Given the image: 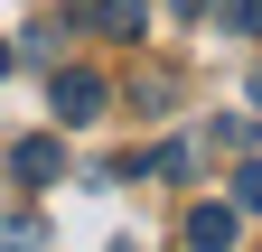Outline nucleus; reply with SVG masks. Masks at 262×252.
Segmentation results:
<instances>
[{"mask_svg": "<svg viewBox=\"0 0 262 252\" xmlns=\"http://www.w3.org/2000/svg\"><path fill=\"white\" fill-rule=\"evenodd\" d=\"M47 103H56V121H103V103H113V84L94 75V66H56V84H47Z\"/></svg>", "mask_w": 262, "mask_h": 252, "instance_id": "obj_1", "label": "nucleus"}, {"mask_svg": "<svg viewBox=\"0 0 262 252\" xmlns=\"http://www.w3.org/2000/svg\"><path fill=\"white\" fill-rule=\"evenodd\" d=\"M10 178H19V187H56V178H66V149H56L47 131L19 140V149H10Z\"/></svg>", "mask_w": 262, "mask_h": 252, "instance_id": "obj_2", "label": "nucleus"}, {"mask_svg": "<svg viewBox=\"0 0 262 252\" xmlns=\"http://www.w3.org/2000/svg\"><path fill=\"white\" fill-rule=\"evenodd\" d=\"M196 252H225V243H234V206H187V224H178Z\"/></svg>", "mask_w": 262, "mask_h": 252, "instance_id": "obj_3", "label": "nucleus"}, {"mask_svg": "<svg viewBox=\"0 0 262 252\" xmlns=\"http://www.w3.org/2000/svg\"><path fill=\"white\" fill-rule=\"evenodd\" d=\"M94 28H103V38H141V28H150V0H94Z\"/></svg>", "mask_w": 262, "mask_h": 252, "instance_id": "obj_4", "label": "nucleus"}, {"mask_svg": "<svg viewBox=\"0 0 262 252\" xmlns=\"http://www.w3.org/2000/svg\"><path fill=\"white\" fill-rule=\"evenodd\" d=\"M234 206H244V215H262V159H244V168H234Z\"/></svg>", "mask_w": 262, "mask_h": 252, "instance_id": "obj_5", "label": "nucleus"}, {"mask_svg": "<svg viewBox=\"0 0 262 252\" xmlns=\"http://www.w3.org/2000/svg\"><path fill=\"white\" fill-rule=\"evenodd\" d=\"M234 28H253V38H262V0H234Z\"/></svg>", "mask_w": 262, "mask_h": 252, "instance_id": "obj_6", "label": "nucleus"}, {"mask_svg": "<svg viewBox=\"0 0 262 252\" xmlns=\"http://www.w3.org/2000/svg\"><path fill=\"white\" fill-rule=\"evenodd\" d=\"M169 10H178V19H206V10H215V0H169Z\"/></svg>", "mask_w": 262, "mask_h": 252, "instance_id": "obj_7", "label": "nucleus"}, {"mask_svg": "<svg viewBox=\"0 0 262 252\" xmlns=\"http://www.w3.org/2000/svg\"><path fill=\"white\" fill-rule=\"evenodd\" d=\"M10 66H19V47H10V38H0V75H10Z\"/></svg>", "mask_w": 262, "mask_h": 252, "instance_id": "obj_8", "label": "nucleus"}, {"mask_svg": "<svg viewBox=\"0 0 262 252\" xmlns=\"http://www.w3.org/2000/svg\"><path fill=\"white\" fill-rule=\"evenodd\" d=\"M244 93H253V112H262V66H253V84H244Z\"/></svg>", "mask_w": 262, "mask_h": 252, "instance_id": "obj_9", "label": "nucleus"}]
</instances>
